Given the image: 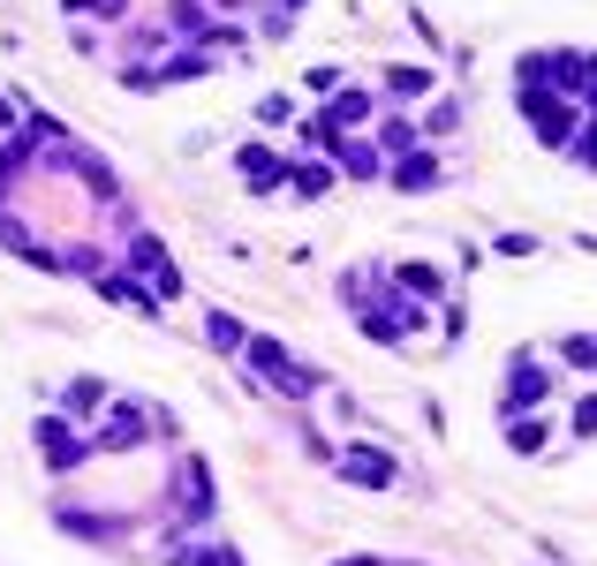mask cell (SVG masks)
Listing matches in <instances>:
<instances>
[{"label":"cell","mask_w":597,"mask_h":566,"mask_svg":"<svg viewBox=\"0 0 597 566\" xmlns=\"http://www.w3.org/2000/svg\"><path fill=\"white\" fill-rule=\"evenodd\" d=\"M522 114H530V129H537L545 151H568L575 129H583V106L568 91H545V84H522Z\"/></svg>","instance_id":"obj_1"},{"label":"cell","mask_w":597,"mask_h":566,"mask_svg":"<svg viewBox=\"0 0 597 566\" xmlns=\"http://www.w3.org/2000/svg\"><path fill=\"white\" fill-rule=\"evenodd\" d=\"M122 273H145L159 294H182V273H174L166 242H159V235H145V227H129V242H122Z\"/></svg>","instance_id":"obj_2"},{"label":"cell","mask_w":597,"mask_h":566,"mask_svg":"<svg viewBox=\"0 0 597 566\" xmlns=\"http://www.w3.org/2000/svg\"><path fill=\"white\" fill-rule=\"evenodd\" d=\"M537 401H552V370H545L537 355H514V370H507V401H499V416H530Z\"/></svg>","instance_id":"obj_3"},{"label":"cell","mask_w":597,"mask_h":566,"mask_svg":"<svg viewBox=\"0 0 597 566\" xmlns=\"http://www.w3.org/2000/svg\"><path fill=\"white\" fill-rule=\"evenodd\" d=\"M371 122H378V99H371V91H333L325 114H318L325 137H356V129H371Z\"/></svg>","instance_id":"obj_4"},{"label":"cell","mask_w":597,"mask_h":566,"mask_svg":"<svg viewBox=\"0 0 597 566\" xmlns=\"http://www.w3.org/2000/svg\"><path fill=\"white\" fill-rule=\"evenodd\" d=\"M38 453H46V468H53V476H69V468H84V453H91V445L69 430V416H38Z\"/></svg>","instance_id":"obj_5"},{"label":"cell","mask_w":597,"mask_h":566,"mask_svg":"<svg viewBox=\"0 0 597 566\" xmlns=\"http://www.w3.org/2000/svg\"><path fill=\"white\" fill-rule=\"evenodd\" d=\"M145 438H151V416H145V408H137V401H122V408L107 416V430L91 438V453H137Z\"/></svg>","instance_id":"obj_6"},{"label":"cell","mask_w":597,"mask_h":566,"mask_svg":"<svg viewBox=\"0 0 597 566\" xmlns=\"http://www.w3.org/2000/svg\"><path fill=\"white\" fill-rule=\"evenodd\" d=\"M325 166H340V174H356V181H378L386 174V151L378 143H356V137H325Z\"/></svg>","instance_id":"obj_7"},{"label":"cell","mask_w":597,"mask_h":566,"mask_svg":"<svg viewBox=\"0 0 597 566\" xmlns=\"http://www.w3.org/2000/svg\"><path fill=\"white\" fill-rule=\"evenodd\" d=\"M333 468H340L348 483H371V491H386V483L401 476V468H394V461H386L378 445H348V453H333Z\"/></svg>","instance_id":"obj_8"},{"label":"cell","mask_w":597,"mask_h":566,"mask_svg":"<svg viewBox=\"0 0 597 566\" xmlns=\"http://www.w3.org/2000/svg\"><path fill=\"white\" fill-rule=\"evenodd\" d=\"M235 166H242V174H250V189H265V197H273V189H288V159H273L265 143H242V151H235Z\"/></svg>","instance_id":"obj_9"},{"label":"cell","mask_w":597,"mask_h":566,"mask_svg":"<svg viewBox=\"0 0 597 566\" xmlns=\"http://www.w3.org/2000/svg\"><path fill=\"white\" fill-rule=\"evenodd\" d=\"M99 294H107V302H122V310H137V317H159V294H151V287H137V273H99Z\"/></svg>","instance_id":"obj_10"},{"label":"cell","mask_w":597,"mask_h":566,"mask_svg":"<svg viewBox=\"0 0 597 566\" xmlns=\"http://www.w3.org/2000/svg\"><path fill=\"white\" fill-rule=\"evenodd\" d=\"M378 84H386L394 99H432V91H439V76H432V68H416V61H394V68H378Z\"/></svg>","instance_id":"obj_11"},{"label":"cell","mask_w":597,"mask_h":566,"mask_svg":"<svg viewBox=\"0 0 597 566\" xmlns=\"http://www.w3.org/2000/svg\"><path fill=\"white\" fill-rule=\"evenodd\" d=\"M386 174H394V189H439V159H432L424 143H416V151H401Z\"/></svg>","instance_id":"obj_12"},{"label":"cell","mask_w":597,"mask_h":566,"mask_svg":"<svg viewBox=\"0 0 597 566\" xmlns=\"http://www.w3.org/2000/svg\"><path fill=\"white\" fill-rule=\"evenodd\" d=\"M242 363H250L258 378H288V370H296V355H288L281 340H265V332H250V340H242Z\"/></svg>","instance_id":"obj_13"},{"label":"cell","mask_w":597,"mask_h":566,"mask_svg":"<svg viewBox=\"0 0 597 566\" xmlns=\"http://www.w3.org/2000/svg\"><path fill=\"white\" fill-rule=\"evenodd\" d=\"M288 189H296V197H325V189H333V166H325V159H288Z\"/></svg>","instance_id":"obj_14"},{"label":"cell","mask_w":597,"mask_h":566,"mask_svg":"<svg viewBox=\"0 0 597 566\" xmlns=\"http://www.w3.org/2000/svg\"><path fill=\"white\" fill-rule=\"evenodd\" d=\"M204 340H212L220 355H242V340H250V325H242L235 310H212V317H204Z\"/></svg>","instance_id":"obj_15"},{"label":"cell","mask_w":597,"mask_h":566,"mask_svg":"<svg viewBox=\"0 0 597 566\" xmlns=\"http://www.w3.org/2000/svg\"><path fill=\"white\" fill-rule=\"evenodd\" d=\"M507 445H514V453H545V445H552V424H545V416H507Z\"/></svg>","instance_id":"obj_16"},{"label":"cell","mask_w":597,"mask_h":566,"mask_svg":"<svg viewBox=\"0 0 597 566\" xmlns=\"http://www.w3.org/2000/svg\"><path fill=\"white\" fill-rule=\"evenodd\" d=\"M394 287H409V294H424V302H447V273H439V265H401Z\"/></svg>","instance_id":"obj_17"},{"label":"cell","mask_w":597,"mask_h":566,"mask_svg":"<svg viewBox=\"0 0 597 566\" xmlns=\"http://www.w3.org/2000/svg\"><path fill=\"white\" fill-rule=\"evenodd\" d=\"M166 30H174V38H204V30H212L204 0H166Z\"/></svg>","instance_id":"obj_18"},{"label":"cell","mask_w":597,"mask_h":566,"mask_svg":"<svg viewBox=\"0 0 597 566\" xmlns=\"http://www.w3.org/2000/svg\"><path fill=\"white\" fill-rule=\"evenodd\" d=\"M212 68V53H174L166 68H151V91H166V84H189V76H204Z\"/></svg>","instance_id":"obj_19"},{"label":"cell","mask_w":597,"mask_h":566,"mask_svg":"<svg viewBox=\"0 0 597 566\" xmlns=\"http://www.w3.org/2000/svg\"><path fill=\"white\" fill-rule=\"evenodd\" d=\"M318 386H325V370H318V363H296V370L281 378V393H288V401H310Z\"/></svg>","instance_id":"obj_20"},{"label":"cell","mask_w":597,"mask_h":566,"mask_svg":"<svg viewBox=\"0 0 597 566\" xmlns=\"http://www.w3.org/2000/svg\"><path fill=\"white\" fill-rule=\"evenodd\" d=\"M99 401H107V378H69V408L76 416H91Z\"/></svg>","instance_id":"obj_21"},{"label":"cell","mask_w":597,"mask_h":566,"mask_svg":"<svg viewBox=\"0 0 597 566\" xmlns=\"http://www.w3.org/2000/svg\"><path fill=\"white\" fill-rule=\"evenodd\" d=\"M568 159H575L583 174H597V114L583 122V129H575V143H568Z\"/></svg>","instance_id":"obj_22"},{"label":"cell","mask_w":597,"mask_h":566,"mask_svg":"<svg viewBox=\"0 0 597 566\" xmlns=\"http://www.w3.org/2000/svg\"><path fill=\"white\" fill-rule=\"evenodd\" d=\"M453 122H461L453 99H432V106H424V137H453Z\"/></svg>","instance_id":"obj_23"},{"label":"cell","mask_w":597,"mask_h":566,"mask_svg":"<svg viewBox=\"0 0 597 566\" xmlns=\"http://www.w3.org/2000/svg\"><path fill=\"white\" fill-rule=\"evenodd\" d=\"M302 91H310V99H333V91H340V68H333V61L302 68Z\"/></svg>","instance_id":"obj_24"},{"label":"cell","mask_w":597,"mask_h":566,"mask_svg":"<svg viewBox=\"0 0 597 566\" xmlns=\"http://www.w3.org/2000/svg\"><path fill=\"white\" fill-rule=\"evenodd\" d=\"M560 355H568L575 370H597V348H590V332H575V340H560Z\"/></svg>","instance_id":"obj_25"},{"label":"cell","mask_w":597,"mask_h":566,"mask_svg":"<svg viewBox=\"0 0 597 566\" xmlns=\"http://www.w3.org/2000/svg\"><path fill=\"white\" fill-rule=\"evenodd\" d=\"M492 250H499V257H537V250H545V242H537V235H499V242H492Z\"/></svg>","instance_id":"obj_26"},{"label":"cell","mask_w":597,"mask_h":566,"mask_svg":"<svg viewBox=\"0 0 597 566\" xmlns=\"http://www.w3.org/2000/svg\"><path fill=\"white\" fill-rule=\"evenodd\" d=\"M258 114H265V122H288V114H296V99H288V91H265V99H258Z\"/></svg>","instance_id":"obj_27"},{"label":"cell","mask_w":597,"mask_h":566,"mask_svg":"<svg viewBox=\"0 0 597 566\" xmlns=\"http://www.w3.org/2000/svg\"><path fill=\"white\" fill-rule=\"evenodd\" d=\"M575 430H583V438H597V393H583V408H575Z\"/></svg>","instance_id":"obj_28"},{"label":"cell","mask_w":597,"mask_h":566,"mask_svg":"<svg viewBox=\"0 0 597 566\" xmlns=\"http://www.w3.org/2000/svg\"><path fill=\"white\" fill-rule=\"evenodd\" d=\"M296 8H310V0H273V8H265V15H273V23H288V15H296Z\"/></svg>","instance_id":"obj_29"},{"label":"cell","mask_w":597,"mask_h":566,"mask_svg":"<svg viewBox=\"0 0 597 566\" xmlns=\"http://www.w3.org/2000/svg\"><path fill=\"white\" fill-rule=\"evenodd\" d=\"M15 122H23V106H15V99H0V129H15Z\"/></svg>","instance_id":"obj_30"},{"label":"cell","mask_w":597,"mask_h":566,"mask_svg":"<svg viewBox=\"0 0 597 566\" xmlns=\"http://www.w3.org/2000/svg\"><path fill=\"white\" fill-rule=\"evenodd\" d=\"M333 566H386V559H371V552H348V559H333Z\"/></svg>","instance_id":"obj_31"},{"label":"cell","mask_w":597,"mask_h":566,"mask_svg":"<svg viewBox=\"0 0 597 566\" xmlns=\"http://www.w3.org/2000/svg\"><path fill=\"white\" fill-rule=\"evenodd\" d=\"M220 8H250V0H220Z\"/></svg>","instance_id":"obj_32"},{"label":"cell","mask_w":597,"mask_h":566,"mask_svg":"<svg viewBox=\"0 0 597 566\" xmlns=\"http://www.w3.org/2000/svg\"><path fill=\"white\" fill-rule=\"evenodd\" d=\"M590 348H597V332H590Z\"/></svg>","instance_id":"obj_33"}]
</instances>
